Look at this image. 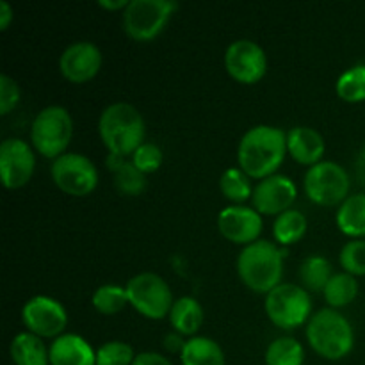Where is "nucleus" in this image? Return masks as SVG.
<instances>
[{"mask_svg": "<svg viewBox=\"0 0 365 365\" xmlns=\"http://www.w3.org/2000/svg\"><path fill=\"white\" fill-rule=\"evenodd\" d=\"M178 4L173 0H130L123 11V31L134 41H152L170 24Z\"/></svg>", "mask_w": 365, "mask_h": 365, "instance_id": "nucleus-8", "label": "nucleus"}, {"mask_svg": "<svg viewBox=\"0 0 365 365\" xmlns=\"http://www.w3.org/2000/svg\"><path fill=\"white\" fill-rule=\"evenodd\" d=\"M130 0H100L98 6L103 7V9H109V11H121L123 13L125 9L128 7Z\"/></svg>", "mask_w": 365, "mask_h": 365, "instance_id": "nucleus-39", "label": "nucleus"}, {"mask_svg": "<svg viewBox=\"0 0 365 365\" xmlns=\"http://www.w3.org/2000/svg\"><path fill=\"white\" fill-rule=\"evenodd\" d=\"M53 184L70 196H88L98 185V170L82 153H64L50 168Z\"/></svg>", "mask_w": 365, "mask_h": 365, "instance_id": "nucleus-10", "label": "nucleus"}, {"mask_svg": "<svg viewBox=\"0 0 365 365\" xmlns=\"http://www.w3.org/2000/svg\"><path fill=\"white\" fill-rule=\"evenodd\" d=\"M21 321L31 334L41 339H57L68 324L66 309L50 296H34L21 309Z\"/></svg>", "mask_w": 365, "mask_h": 365, "instance_id": "nucleus-12", "label": "nucleus"}, {"mask_svg": "<svg viewBox=\"0 0 365 365\" xmlns=\"http://www.w3.org/2000/svg\"><path fill=\"white\" fill-rule=\"evenodd\" d=\"M20 102V88L9 75H0V114L7 116Z\"/></svg>", "mask_w": 365, "mask_h": 365, "instance_id": "nucleus-34", "label": "nucleus"}, {"mask_svg": "<svg viewBox=\"0 0 365 365\" xmlns=\"http://www.w3.org/2000/svg\"><path fill=\"white\" fill-rule=\"evenodd\" d=\"M335 91L339 98L348 103L365 102V64L348 68L337 78Z\"/></svg>", "mask_w": 365, "mask_h": 365, "instance_id": "nucleus-29", "label": "nucleus"}, {"mask_svg": "<svg viewBox=\"0 0 365 365\" xmlns=\"http://www.w3.org/2000/svg\"><path fill=\"white\" fill-rule=\"evenodd\" d=\"M98 134L109 155L132 157L145 143V118L130 103H110L100 114Z\"/></svg>", "mask_w": 365, "mask_h": 365, "instance_id": "nucleus-2", "label": "nucleus"}, {"mask_svg": "<svg viewBox=\"0 0 365 365\" xmlns=\"http://www.w3.org/2000/svg\"><path fill=\"white\" fill-rule=\"evenodd\" d=\"M71 138L73 120L64 107L50 106L36 114L31 125V143L43 157L56 160L64 155Z\"/></svg>", "mask_w": 365, "mask_h": 365, "instance_id": "nucleus-5", "label": "nucleus"}, {"mask_svg": "<svg viewBox=\"0 0 365 365\" xmlns=\"http://www.w3.org/2000/svg\"><path fill=\"white\" fill-rule=\"evenodd\" d=\"M132 346L123 341H109L96 349V365H132L135 360Z\"/></svg>", "mask_w": 365, "mask_h": 365, "instance_id": "nucleus-32", "label": "nucleus"}, {"mask_svg": "<svg viewBox=\"0 0 365 365\" xmlns=\"http://www.w3.org/2000/svg\"><path fill=\"white\" fill-rule=\"evenodd\" d=\"M50 365H96V351L84 337L63 334L48 348Z\"/></svg>", "mask_w": 365, "mask_h": 365, "instance_id": "nucleus-18", "label": "nucleus"}, {"mask_svg": "<svg viewBox=\"0 0 365 365\" xmlns=\"http://www.w3.org/2000/svg\"><path fill=\"white\" fill-rule=\"evenodd\" d=\"M36 170V157L27 141L7 138L0 145V175L4 187L9 191L25 187Z\"/></svg>", "mask_w": 365, "mask_h": 365, "instance_id": "nucleus-13", "label": "nucleus"}, {"mask_svg": "<svg viewBox=\"0 0 365 365\" xmlns=\"http://www.w3.org/2000/svg\"><path fill=\"white\" fill-rule=\"evenodd\" d=\"M225 70L241 84H257L267 71V56L259 43L237 39L225 52Z\"/></svg>", "mask_w": 365, "mask_h": 365, "instance_id": "nucleus-11", "label": "nucleus"}, {"mask_svg": "<svg viewBox=\"0 0 365 365\" xmlns=\"http://www.w3.org/2000/svg\"><path fill=\"white\" fill-rule=\"evenodd\" d=\"M262 216L253 207L228 205L217 216V228L221 235L242 248L259 241L262 234Z\"/></svg>", "mask_w": 365, "mask_h": 365, "instance_id": "nucleus-15", "label": "nucleus"}, {"mask_svg": "<svg viewBox=\"0 0 365 365\" xmlns=\"http://www.w3.org/2000/svg\"><path fill=\"white\" fill-rule=\"evenodd\" d=\"M339 262L344 273L355 278L365 277V239H351L346 242L339 253Z\"/></svg>", "mask_w": 365, "mask_h": 365, "instance_id": "nucleus-31", "label": "nucleus"}, {"mask_svg": "<svg viewBox=\"0 0 365 365\" xmlns=\"http://www.w3.org/2000/svg\"><path fill=\"white\" fill-rule=\"evenodd\" d=\"M132 163L141 173L152 175L163 164V150L153 143H143L134 153H132Z\"/></svg>", "mask_w": 365, "mask_h": 365, "instance_id": "nucleus-33", "label": "nucleus"}, {"mask_svg": "<svg viewBox=\"0 0 365 365\" xmlns=\"http://www.w3.org/2000/svg\"><path fill=\"white\" fill-rule=\"evenodd\" d=\"M264 310H266L267 319L274 327L287 331L296 330L302 324L309 323L312 317L310 292L302 285L280 284L269 294H266Z\"/></svg>", "mask_w": 365, "mask_h": 365, "instance_id": "nucleus-6", "label": "nucleus"}, {"mask_svg": "<svg viewBox=\"0 0 365 365\" xmlns=\"http://www.w3.org/2000/svg\"><path fill=\"white\" fill-rule=\"evenodd\" d=\"M128 305L146 319L160 321L170 316L173 307V292L163 277L155 273H139L125 285Z\"/></svg>", "mask_w": 365, "mask_h": 365, "instance_id": "nucleus-9", "label": "nucleus"}, {"mask_svg": "<svg viewBox=\"0 0 365 365\" xmlns=\"http://www.w3.org/2000/svg\"><path fill=\"white\" fill-rule=\"evenodd\" d=\"M132 365H173V364H171L166 356L159 355V353L145 351V353H139V355L135 356L134 364Z\"/></svg>", "mask_w": 365, "mask_h": 365, "instance_id": "nucleus-35", "label": "nucleus"}, {"mask_svg": "<svg viewBox=\"0 0 365 365\" xmlns=\"http://www.w3.org/2000/svg\"><path fill=\"white\" fill-rule=\"evenodd\" d=\"M298 198V187L294 182L285 175H271V177L259 180L253 189L252 203L253 209L260 216H280L292 207Z\"/></svg>", "mask_w": 365, "mask_h": 365, "instance_id": "nucleus-14", "label": "nucleus"}, {"mask_svg": "<svg viewBox=\"0 0 365 365\" xmlns=\"http://www.w3.org/2000/svg\"><path fill=\"white\" fill-rule=\"evenodd\" d=\"M355 170H356V178H359L360 185H362L364 192H365V146L360 150L359 155H356Z\"/></svg>", "mask_w": 365, "mask_h": 365, "instance_id": "nucleus-38", "label": "nucleus"}, {"mask_svg": "<svg viewBox=\"0 0 365 365\" xmlns=\"http://www.w3.org/2000/svg\"><path fill=\"white\" fill-rule=\"evenodd\" d=\"M307 228H309V223H307L305 214L296 209H289L274 220L273 237L277 245L292 246L305 237Z\"/></svg>", "mask_w": 365, "mask_h": 365, "instance_id": "nucleus-24", "label": "nucleus"}, {"mask_svg": "<svg viewBox=\"0 0 365 365\" xmlns=\"http://www.w3.org/2000/svg\"><path fill=\"white\" fill-rule=\"evenodd\" d=\"M13 7H11L6 0H2V2H0V31H7L11 21H13Z\"/></svg>", "mask_w": 365, "mask_h": 365, "instance_id": "nucleus-36", "label": "nucleus"}, {"mask_svg": "<svg viewBox=\"0 0 365 365\" xmlns=\"http://www.w3.org/2000/svg\"><path fill=\"white\" fill-rule=\"evenodd\" d=\"M164 346H166L170 351H180L182 353L185 342H184V339H182V335L175 331V334L166 335V339H164Z\"/></svg>", "mask_w": 365, "mask_h": 365, "instance_id": "nucleus-37", "label": "nucleus"}, {"mask_svg": "<svg viewBox=\"0 0 365 365\" xmlns=\"http://www.w3.org/2000/svg\"><path fill=\"white\" fill-rule=\"evenodd\" d=\"M327 145L323 135L310 127H292L287 132V153L303 166H316L323 160Z\"/></svg>", "mask_w": 365, "mask_h": 365, "instance_id": "nucleus-17", "label": "nucleus"}, {"mask_svg": "<svg viewBox=\"0 0 365 365\" xmlns=\"http://www.w3.org/2000/svg\"><path fill=\"white\" fill-rule=\"evenodd\" d=\"M331 264L321 255H310L299 266V280L302 287L309 292H323L328 285L330 278L334 277L331 273Z\"/></svg>", "mask_w": 365, "mask_h": 365, "instance_id": "nucleus-25", "label": "nucleus"}, {"mask_svg": "<svg viewBox=\"0 0 365 365\" xmlns=\"http://www.w3.org/2000/svg\"><path fill=\"white\" fill-rule=\"evenodd\" d=\"M237 274L250 291L269 294L282 284L284 250L264 239L245 246L237 257Z\"/></svg>", "mask_w": 365, "mask_h": 365, "instance_id": "nucleus-3", "label": "nucleus"}, {"mask_svg": "<svg viewBox=\"0 0 365 365\" xmlns=\"http://www.w3.org/2000/svg\"><path fill=\"white\" fill-rule=\"evenodd\" d=\"M93 309L102 316H116L128 305L127 289L116 284L102 285L91 298Z\"/></svg>", "mask_w": 365, "mask_h": 365, "instance_id": "nucleus-30", "label": "nucleus"}, {"mask_svg": "<svg viewBox=\"0 0 365 365\" xmlns=\"http://www.w3.org/2000/svg\"><path fill=\"white\" fill-rule=\"evenodd\" d=\"M324 299L330 305V309H342V307L351 305L359 296V282L355 277L348 273H335L330 278L328 285L323 291Z\"/></svg>", "mask_w": 365, "mask_h": 365, "instance_id": "nucleus-26", "label": "nucleus"}, {"mask_svg": "<svg viewBox=\"0 0 365 365\" xmlns=\"http://www.w3.org/2000/svg\"><path fill=\"white\" fill-rule=\"evenodd\" d=\"M307 341L310 348L324 360L337 362L348 356L355 346L351 323L335 309H323L307 323Z\"/></svg>", "mask_w": 365, "mask_h": 365, "instance_id": "nucleus-4", "label": "nucleus"}, {"mask_svg": "<svg viewBox=\"0 0 365 365\" xmlns=\"http://www.w3.org/2000/svg\"><path fill=\"white\" fill-rule=\"evenodd\" d=\"M220 189L225 198L230 200L234 205H245V202L252 200L255 187L241 168H228L220 178Z\"/></svg>", "mask_w": 365, "mask_h": 365, "instance_id": "nucleus-27", "label": "nucleus"}, {"mask_svg": "<svg viewBox=\"0 0 365 365\" xmlns=\"http://www.w3.org/2000/svg\"><path fill=\"white\" fill-rule=\"evenodd\" d=\"M9 355L14 365H50L48 348L31 331H21L11 341Z\"/></svg>", "mask_w": 365, "mask_h": 365, "instance_id": "nucleus-21", "label": "nucleus"}, {"mask_svg": "<svg viewBox=\"0 0 365 365\" xmlns=\"http://www.w3.org/2000/svg\"><path fill=\"white\" fill-rule=\"evenodd\" d=\"M102 68V52L91 41L71 43L59 57L61 75L68 82L84 84L95 78Z\"/></svg>", "mask_w": 365, "mask_h": 365, "instance_id": "nucleus-16", "label": "nucleus"}, {"mask_svg": "<svg viewBox=\"0 0 365 365\" xmlns=\"http://www.w3.org/2000/svg\"><path fill=\"white\" fill-rule=\"evenodd\" d=\"M182 365H225V353L214 339L196 335L185 341L180 353Z\"/></svg>", "mask_w": 365, "mask_h": 365, "instance_id": "nucleus-23", "label": "nucleus"}, {"mask_svg": "<svg viewBox=\"0 0 365 365\" xmlns=\"http://www.w3.org/2000/svg\"><path fill=\"white\" fill-rule=\"evenodd\" d=\"M266 365H303L305 349L294 337H278L267 346Z\"/></svg>", "mask_w": 365, "mask_h": 365, "instance_id": "nucleus-28", "label": "nucleus"}, {"mask_svg": "<svg viewBox=\"0 0 365 365\" xmlns=\"http://www.w3.org/2000/svg\"><path fill=\"white\" fill-rule=\"evenodd\" d=\"M107 168L113 175L114 187L127 196H138L146 189V175L141 173L127 157H107Z\"/></svg>", "mask_w": 365, "mask_h": 365, "instance_id": "nucleus-20", "label": "nucleus"}, {"mask_svg": "<svg viewBox=\"0 0 365 365\" xmlns=\"http://www.w3.org/2000/svg\"><path fill=\"white\" fill-rule=\"evenodd\" d=\"M303 189L307 198L321 207H341L349 198L351 178L348 171L337 163L321 160L309 168L303 178Z\"/></svg>", "mask_w": 365, "mask_h": 365, "instance_id": "nucleus-7", "label": "nucleus"}, {"mask_svg": "<svg viewBox=\"0 0 365 365\" xmlns=\"http://www.w3.org/2000/svg\"><path fill=\"white\" fill-rule=\"evenodd\" d=\"M287 155V134L271 125L252 127L237 146V164L250 178L264 180L277 175Z\"/></svg>", "mask_w": 365, "mask_h": 365, "instance_id": "nucleus-1", "label": "nucleus"}, {"mask_svg": "<svg viewBox=\"0 0 365 365\" xmlns=\"http://www.w3.org/2000/svg\"><path fill=\"white\" fill-rule=\"evenodd\" d=\"M335 221L339 230L348 237H365V192L349 195V198L339 207Z\"/></svg>", "mask_w": 365, "mask_h": 365, "instance_id": "nucleus-22", "label": "nucleus"}, {"mask_svg": "<svg viewBox=\"0 0 365 365\" xmlns=\"http://www.w3.org/2000/svg\"><path fill=\"white\" fill-rule=\"evenodd\" d=\"M168 319H170L171 328L182 337H196L203 324V309L198 299L191 296H182L175 299Z\"/></svg>", "mask_w": 365, "mask_h": 365, "instance_id": "nucleus-19", "label": "nucleus"}]
</instances>
